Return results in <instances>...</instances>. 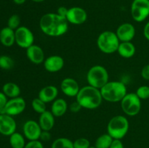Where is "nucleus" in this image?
<instances>
[{"mask_svg":"<svg viewBox=\"0 0 149 148\" xmlns=\"http://www.w3.org/2000/svg\"><path fill=\"white\" fill-rule=\"evenodd\" d=\"M120 41L116 33L111 30H105L99 34L97 39V46L103 53L113 54L117 52Z\"/></svg>","mask_w":149,"mask_h":148,"instance_id":"39448f33","label":"nucleus"},{"mask_svg":"<svg viewBox=\"0 0 149 148\" xmlns=\"http://www.w3.org/2000/svg\"><path fill=\"white\" fill-rule=\"evenodd\" d=\"M15 62L11 57L8 55H1L0 56V68L5 71L12 69L14 67Z\"/></svg>","mask_w":149,"mask_h":148,"instance_id":"cd10ccee","label":"nucleus"},{"mask_svg":"<svg viewBox=\"0 0 149 148\" xmlns=\"http://www.w3.org/2000/svg\"><path fill=\"white\" fill-rule=\"evenodd\" d=\"M9 142L12 148H24L26 145L24 135L16 131L10 135Z\"/></svg>","mask_w":149,"mask_h":148,"instance_id":"b1692460","label":"nucleus"},{"mask_svg":"<svg viewBox=\"0 0 149 148\" xmlns=\"http://www.w3.org/2000/svg\"><path fill=\"white\" fill-rule=\"evenodd\" d=\"M68 107V103L64 99L57 98L52 102L50 111L55 117H62L66 113Z\"/></svg>","mask_w":149,"mask_h":148,"instance_id":"412c9836","label":"nucleus"},{"mask_svg":"<svg viewBox=\"0 0 149 148\" xmlns=\"http://www.w3.org/2000/svg\"><path fill=\"white\" fill-rule=\"evenodd\" d=\"M82 108L81 107L79 104L78 103V102L75 101L74 102L71 103V104L69 105V110H71L72 113H78L79 111H80V110Z\"/></svg>","mask_w":149,"mask_h":148,"instance_id":"f704fd0d","label":"nucleus"},{"mask_svg":"<svg viewBox=\"0 0 149 148\" xmlns=\"http://www.w3.org/2000/svg\"><path fill=\"white\" fill-rule=\"evenodd\" d=\"M26 50V57L31 62L35 65H40L43 63L45 59V56L42 47L33 44Z\"/></svg>","mask_w":149,"mask_h":148,"instance_id":"f3484780","label":"nucleus"},{"mask_svg":"<svg viewBox=\"0 0 149 148\" xmlns=\"http://www.w3.org/2000/svg\"><path fill=\"white\" fill-rule=\"evenodd\" d=\"M90 147V142L84 137H80L74 142V148H89Z\"/></svg>","mask_w":149,"mask_h":148,"instance_id":"7c9ffc66","label":"nucleus"},{"mask_svg":"<svg viewBox=\"0 0 149 148\" xmlns=\"http://www.w3.org/2000/svg\"><path fill=\"white\" fill-rule=\"evenodd\" d=\"M113 140V139L109 133H104L97 138L95 142V146L96 148H109Z\"/></svg>","mask_w":149,"mask_h":148,"instance_id":"393cba45","label":"nucleus"},{"mask_svg":"<svg viewBox=\"0 0 149 148\" xmlns=\"http://www.w3.org/2000/svg\"><path fill=\"white\" fill-rule=\"evenodd\" d=\"M141 76L143 79L149 81V64L145 65L141 70Z\"/></svg>","mask_w":149,"mask_h":148,"instance_id":"c9c22d12","label":"nucleus"},{"mask_svg":"<svg viewBox=\"0 0 149 148\" xmlns=\"http://www.w3.org/2000/svg\"><path fill=\"white\" fill-rule=\"evenodd\" d=\"M15 44L23 49H27L33 44L34 35L28 27L20 26L15 30Z\"/></svg>","mask_w":149,"mask_h":148,"instance_id":"1a4fd4ad","label":"nucleus"},{"mask_svg":"<svg viewBox=\"0 0 149 148\" xmlns=\"http://www.w3.org/2000/svg\"><path fill=\"white\" fill-rule=\"evenodd\" d=\"M66 20L73 25H81L87 20V13L85 10L79 7H73L68 9Z\"/></svg>","mask_w":149,"mask_h":148,"instance_id":"f8f14e48","label":"nucleus"},{"mask_svg":"<svg viewBox=\"0 0 149 148\" xmlns=\"http://www.w3.org/2000/svg\"><path fill=\"white\" fill-rule=\"evenodd\" d=\"M2 91L8 98L12 99L20 97V88L17 84L13 82H7L2 86Z\"/></svg>","mask_w":149,"mask_h":148,"instance_id":"5701e85b","label":"nucleus"},{"mask_svg":"<svg viewBox=\"0 0 149 148\" xmlns=\"http://www.w3.org/2000/svg\"><path fill=\"white\" fill-rule=\"evenodd\" d=\"M26 0H13L15 3L16 4H18V5H20V4H23V3L26 2Z\"/></svg>","mask_w":149,"mask_h":148,"instance_id":"ea45409f","label":"nucleus"},{"mask_svg":"<svg viewBox=\"0 0 149 148\" xmlns=\"http://www.w3.org/2000/svg\"><path fill=\"white\" fill-rule=\"evenodd\" d=\"M31 107L36 113H39V115L43 113L47 110L46 103L42 101L39 97L34 98L31 102Z\"/></svg>","mask_w":149,"mask_h":148,"instance_id":"bb28decb","label":"nucleus"},{"mask_svg":"<svg viewBox=\"0 0 149 148\" xmlns=\"http://www.w3.org/2000/svg\"><path fill=\"white\" fill-rule=\"evenodd\" d=\"M103 100L109 102H119L127 94L126 85L122 81H110L100 89Z\"/></svg>","mask_w":149,"mask_h":148,"instance_id":"7ed1b4c3","label":"nucleus"},{"mask_svg":"<svg viewBox=\"0 0 149 148\" xmlns=\"http://www.w3.org/2000/svg\"><path fill=\"white\" fill-rule=\"evenodd\" d=\"M64 59L60 55H51L45 58L44 67L49 73H57L61 71L64 67Z\"/></svg>","mask_w":149,"mask_h":148,"instance_id":"dca6fc26","label":"nucleus"},{"mask_svg":"<svg viewBox=\"0 0 149 148\" xmlns=\"http://www.w3.org/2000/svg\"><path fill=\"white\" fill-rule=\"evenodd\" d=\"M26 102L23 97H17L8 100L5 107L0 110V114H7L13 117L21 114L25 110Z\"/></svg>","mask_w":149,"mask_h":148,"instance_id":"9d476101","label":"nucleus"},{"mask_svg":"<svg viewBox=\"0 0 149 148\" xmlns=\"http://www.w3.org/2000/svg\"><path fill=\"white\" fill-rule=\"evenodd\" d=\"M17 123L14 118L7 114H0V133L10 136L16 131Z\"/></svg>","mask_w":149,"mask_h":148,"instance_id":"ddd939ff","label":"nucleus"},{"mask_svg":"<svg viewBox=\"0 0 149 148\" xmlns=\"http://www.w3.org/2000/svg\"><path fill=\"white\" fill-rule=\"evenodd\" d=\"M41 30L47 36L59 37L68 30V22L66 18L57 13H47L42 16L39 20Z\"/></svg>","mask_w":149,"mask_h":148,"instance_id":"f257e3e1","label":"nucleus"},{"mask_svg":"<svg viewBox=\"0 0 149 148\" xmlns=\"http://www.w3.org/2000/svg\"><path fill=\"white\" fill-rule=\"evenodd\" d=\"M103 100L100 90L90 85L80 88L76 97V101L78 102L82 108L87 110L97 108L100 106Z\"/></svg>","mask_w":149,"mask_h":148,"instance_id":"f03ea898","label":"nucleus"},{"mask_svg":"<svg viewBox=\"0 0 149 148\" xmlns=\"http://www.w3.org/2000/svg\"><path fill=\"white\" fill-rule=\"evenodd\" d=\"M130 11L135 21L138 23L144 21L149 16V0H133Z\"/></svg>","mask_w":149,"mask_h":148,"instance_id":"6e6552de","label":"nucleus"},{"mask_svg":"<svg viewBox=\"0 0 149 148\" xmlns=\"http://www.w3.org/2000/svg\"><path fill=\"white\" fill-rule=\"evenodd\" d=\"M109 148H125L122 139H113Z\"/></svg>","mask_w":149,"mask_h":148,"instance_id":"e433bc0d","label":"nucleus"},{"mask_svg":"<svg viewBox=\"0 0 149 148\" xmlns=\"http://www.w3.org/2000/svg\"><path fill=\"white\" fill-rule=\"evenodd\" d=\"M55 116L52 112L46 110L43 113L39 115V123L42 131H50L55 126Z\"/></svg>","mask_w":149,"mask_h":148,"instance_id":"6ab92c4d","label":"nucleus"},{"mask_svg":"<svg viewBox=\"0 0 149 148\" xmlns=\"http://www.w3.org/2000/svg\"><path fill=\"white\" fill-rule=\"evenodd\" d=\"M89 148H96L95 146H90Z\"/></svg>","mask_w":149,"mask_h":148,"instance_id":"79ce46f5","label":"nucleus"},{"mask_svg":"<svg viewBox=\"0 0 149 148\" xmlns=\"http://www.w3.org/2000/svg\"><path fill=\"white\" fill-rule=\"evenodd\" d=\"M135 28L132 23H124L119 26L115 32L120 42L132 41L135 36Z\"/></svg>","mask_w":149,"mask_h":148,"instance_id":"4468645a","label":"nucleus"},{"mask_svg":"<svg viewBox=\"0 0 149 148\" xmlns=\"http://www.w3.org/2000/svg\"><path fill=\"white\" fill-rule=\"evenodd\" d=\"M88 85L100 89L109 81V74L105 67L97 65L91 67L87 73Z\"/></svg>","mask_w":149,"mask_h":148,"instance_id":"423d86ee","label":"nucleus"},{"mask_svg":"<svg viewBox=\"0 0 149 148\" xmlns=\"http://www.w3.org/2000/svg\"><path fill=\"white\" fill-rule=\"evenodd\" d=\"M7 102H8V97L2 91H0V110L4 108Z\"/></svg>","mask_w":149,"mask_h":148,"instance_id":"473e14b6","label":"nucleus"},{"mask_svg":"<svg viewBox=\"0 0 149 148\" xmlns=\"http://www.w3.org/2000/svg\"><path fill=\"white\" fill-rule=\"evenodd\" d=\"M0 42L3 46L10 47L15 43V30L8 26L0 30Z\"/></svg>","mask_w":149,"mask_h":148,"instance_id":"aec40b11","label":"nucleus"},{"mask_svg":"<svg viewBox=\"0 0 149 148\" xmlns=\"http://www.w3.org/2000/svg\"><path fill=\"white\" fill-rule=\"evenodd\" d=\"M61 89L65 96L76 97L79 91L80 87L77 80L73 78H65L61 81Z\"/></svg>","mask_w":149,"mask_h":148,"instance_id":"2eb2a0df","label":"nucleus"},{"mask_svg":"<svg viewBox=\"0 0 149 148\" xmlns=\"http://www.w3.org/2000/svg\"><path fill=\"white\" fill-rule=\"evenodd\" d=\"M7 26L13 30H15L20 26V17L17 15H13L7 20Z\"/></svg>","mask_w":149,"mask_h":148,"instance_id":"c85d7f7f","label":"nucleus"},{"mask_svg":"<svg viewBox=\"0 0 149 148\" xmlns=\"http://www.w3.org/2000/svg\"><path fill=\"white\" fill-rule=\"evenodd\" d=\"M58 95V89L55 86L48 85L43 87L38 94V97L45 103L52 102Z\"/></svg>","mask_w":149,"mask_h":148,"instance_id":"a211bd4d","label":"nucleus"},{"mask_svg":"<svg viewBox=\"0 0 149 148\" xmlns=\"http://www.w3.org/2000/svg\"><path fill=\"white\" fill-rule=\"evenodd\" d=\"M51 137H52V135H51L50 132L48 131H42L39 139L43 142H48L50 140Z\"/></svg>","mask_w":149,"mask_h":148,"instance_id":"72a5a7b5","label":"nucleus"},{"mask_svg":"<svg viewBox=\"0 0 149 148\" xmlns=\"http://www.w3.org/2000/svg\"><path fill=\"white\" fill-rule=\"evenodd\" d=\"M42 129L39 123L33 120H29L25 122L23 126V133L25 138L29 141L39 140Z\"/></svg>","mask_w":149,"mask_h":148,"instance_id":"9b49d317","label":"nucleus"},{"mask_svg":"<svg viewBox=\"0 0 149 148\" xmlns=\"http://www.w3.org/2000/svg\"><path fill=\"white\" fill-rule=\"evenodd\" d=\"M135 94L141 100H148L149 99V86L146 85L141 86L137 89Z\"/></svg>","mask_w":149,"mask_h":148,"instance_id":"c756f323","label":"nucleus"},{"mask_svg":"<svg viewBox=\"0 0 149 148\" xmlns=\"http://www.w3.org/2000/svg\"><path fill=\"white\" fill-rule=\"evenodd\" d=\"M51 148H74V142L65 137H60L55 139Z\"/></svg>","mask_w":149,"mask_h":148,"instance_id":"a878e982","label":"nucleus"},{"mask_svg":"<svg viewBox=\"0 0 149 148\" xmlns=\"http://www.w3.org/2000/svg\"><path fill=\"white\" fill-rule=\"evenodd\" d=\"M117 52L122 57L130 59L135 55L136 52V48L134 44L132 43V41L120 42Z\"/></svg>","mask_w":149,"mask_h":148,"instance_id":"4be33fe9","label":"nucleus"},{"mask_svg":"<svg viewBox=\"0 0 149 148\" xmlns=\"http://www.w3.org/2000/svg\"><path fill=\"white\" fill-rule=\"evenodd\" d=\"M24 148H44L43 144L39 140L29 141Z\"/></svg>","mask_w":149,"mask_h":148,"instance_id":"2f4dec72","label":"nucleus"},{"mask_svg":"<svg viewBox=\"0 0 149 148\" xmlns=\"http://www.w3.org/2000/svg\"><path fill=\"white\" fill-rule=\"evenodd\" d=\"M143 35L146 39L149 41V21L145 25L143 28Z\"/></svg>","mask_w":149,"mask_h":148,"instance_id":"58836bf2","label":"nucleus"},{"mask_svg":"<svg viewBox=\"0 0 149 148\" xmlns=\"http://www.w3.org/2000/svg\"><path fill=\"white\" fill-rule=\"evenodd\" d=\"M32 1H34V2H36V3H39V2H42V1H44L45 0H31Z\"/></svg>","mask_w":149,"mask_h":148,"instance_id":"a19ab883","label":"nucleus"},{"mask_svg":"<svg viewBox=\"0 0 149 148\" xmlns=\"http://www.w3.org/2000/svg\"><path fill=\"white\" fill-rule=\"evenodd\" d=\"M121 107L128 116H135L141 110V100L135 93H127L122 100Z\"/></svg>","mask_w":149,"mask_h":148,"instance_id":"0eeeda50","label":"nucleus"},{"mask_svg":"<svg viewBox=\"0 0 149 148\" xmlns=\"http://www.w3.org/2000/svg\"><path fill=\"white\" fill-rule=\"evenodd\" d=\"M130 123L125 116H113L107 125V133L113 139H122L128 133Z\"/></svg>","mask_w":149,"mask_h":148,"instance_id":"20e7f679","label":"nucleus"},{"mask_svg":"<svg viewBox=\"0 0 149 148\" xmlns=\"http://www.w3.org/2000/svg\"><path fill=\"white\" fill-rule=\"evenodd\" d=\"M68 9H67L65 7H60L57 10V14L59 15L61 17H63L66 18V15L68 14Z\"/></svg>","mask_w":149,"mask_h":148,"instance_id":"4c0bfd02","label":"nucleus"}]
</instances>
